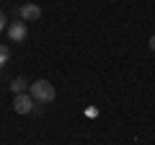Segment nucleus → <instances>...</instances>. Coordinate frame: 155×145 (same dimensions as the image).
Instances as JSON below:
<instances>
[{
	"label": "nucleus",
	"mask_w": 155,
	"mask_h": 145,
	"mask_svg": "<svg viewBox=\"0 0 155 145\" xmlns=\"http://www.w3.org/2000/svg\"><path fill=\"white\" fill-rule=\"evenodd\" d=\"M28 93L34 96V101H39V104H52L57 96L54 86L49 83V80H34L31 88H28Z\"/></svg>",
	"instance_id": "1"
},
{
	"label": "nucleus",
	"mask_w": 155,
	"mask_h": 145,
	"mask_svg": "<svg viewBox=\"0 0 155 145\" xmlns=\"http://www.w3.org/2000/svg\"><path fill=\"white\" fill-rule=\"evenodd\" d=\"M13 109L18 114H31L34 112V96L31 93H16L13 99Z\"/></svg>",
	"instance_id": "2"
},
{
	"label": "nucleus",
	"mask_w": 155,
	"mask_h": 145,
	"mask_svg": "<svg viewBox=\"0 0 155 145\" xmlns=\"http://www.w3.org/2000/svg\"><path fill=\"white\" fill-rule=\"evenodd\" d=\"M8 39L11 42H26V23L13 21L11 26H8Z\"/></svg>",
	"instance_id": "3"
},
{
	"label": "nucleus",
	"mask_w": 155,
	"mask_h": 145,
	"mask_svg": "<svg viewBox=\"0 0 155 145\" xmlns=\"http://www.w3.org/2000/svg\"><path fill=\"white\" fill-rule=\"evenodd\" d=\"M41 18V5H36V3H26V5L21 8V21H39Z\"/></svg>",
	"instance_id": "4"
},
{
	"label": "nucleus",
	"mask_w": 155,
	"mask_h": 145,
	"mask_svg": "<svg viewBox=\"0 0 155 145\" xmlns=\"http://www.w3.org/2000/svg\"><path fill=\"white\" fill-rule=\"evenodd\" d=\"M26 88H31V86L26 83V78H13L11 80V91L13 93H26Z\"/></svg>",
	"instance_id": "5"
},
{
	"label": "nucleus",
	"mask_w": 155,
	"mask_h": 145,
	"mask_svg": "<svg viewBox=\"0 0 155 145\" xmlns=\"http://www.w3.org/2000/svg\"><path fill=\"white\" fill-rule=\"evenodd\" d=\"M8 60H11V52H8V47H3V44H0V67L5 65Z\"/></svg>",
	"instance_id": "6"
},
{
	"label": "nucleus",
	"mask_w": 155,
	"mask_h": 145,
	"mask_svg": "<svg viewBox=\"0 0 155 145\" xmlns=\"http://www.w3.org/2000/svg\"><path fill=\"white\" fill-rule=\"evenodd\" d=\"M85 117H88V119H96V117H98V109H96V106H85Z\"/></svg>",
	"instance_id": "7"
},
{
	"label": "nucleus",
	"mask_w": 155,
	"mask_h": 145,
	"mask_svg": "<svg viewBox=\"0 0 155 145\" xmlns=\"http://www.w3.org/2000/svg\"><path fill=\"white\" fill-rule=\"evenodd\" d=\"M3 29H5V13L0 11V31H3Z\"/></svg>",
	"instance_id": "8"
},
{
	"label": "nucleus",
	"mask_w": 155,
	"mask_h": 145,
	"mask_svg": "<svg viewBox=\"0 0 155 145\" xmlns=\"http://www.w3.org/2000/svg\"><path fill=\"white\" fill-rule=\"evenodd\" d=\"M150 49H155V34L150 36Z\"/></svg>",
	"instance_id": "9"
}]
</instances>
